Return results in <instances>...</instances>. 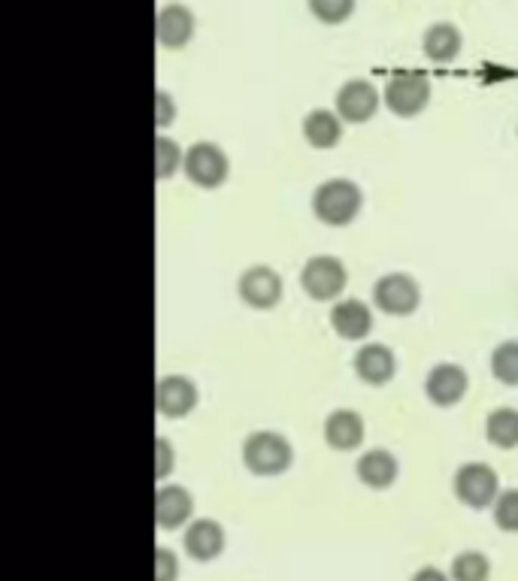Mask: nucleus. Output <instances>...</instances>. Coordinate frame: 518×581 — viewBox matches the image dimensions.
<instances>
[{
  "label": "nucleus",
  "instance_id": "obj_1",
  "mask_svg": "<svg viewBox=\"0 0 518 581\" xmlns=\"http://www.w3.org/2000/svg\"><path fill=\"white\" fill-rule=\"evenodd\" d=\"M243 463L252 476H282L294 463V448L282 433L255 430L243 442Z\"/></svg>",
  "mask_w": 518,
  "mask_h": 581
},
{
  "label": "nucleus",
  "instance_id": "obj_2",
  "mask_svg": "<svg viewBox=\"0 0 518 581\" xmlns=\"http://www.w3.org/2000/svg\"><path fill=\"white\" fill-rule=\"evenodd\" d=\"M364 194L352 179H328L313 194V212L328 227H346L358 218Z\"/></svg>",
  "mask_w": 518,
  "mask_h": 581
},
{
  "label": "nucleus",
  "instance_id": "obj_3",
  "mask_svg": "<svg viewBox=\"0 0 518 581\" xmlns=\"http://www.w3.org/2000/svg\"><path fill=\"white\" fill-rule=\"evenodd\" d=\"M385 103L397 119H412L431 103V79L419 70H397L385 82Z\"/></svg>",
  "mask_w": 518,
  "mask_h": 581
},
{
  "label": "nucleus",
  "instance_id": "obj_4",
  "mask_svg": "<svg viewBox=\"0 0 518 581\" xmlns=\"http://www.w3.org/2000/svg\"><path fill=\"white\" fill-rule=\"evenodd\" d=\"M346 282H349L346 264L334 255L309 258L300 270V288L306 291V297H313L316 303L337 300L346 291Z\"/></svg>",
  "mask_w": 518,
  "mask_h": 581
},
{
  "label": "nucleus",
  "instance_id": "obj_5",
  "mask_svg": "<svg viewBox=\"0 0 518 581\" xmlns=\"http://www.w3.org/2000/svg\"><path fill=\"white\" fill-rule=\"evenodd\" d=\"M452 488H455V497L470 506V509H488L497 503L500 497V482H497V473L488 467V463H464L458 467L455 479H452Z\"/></svg>",
  "mask_w": 518,
  "mask_h": 581
},
{
  "label": "nucleus",
  "instance_id": "obj_6",
  "mask_svg": "<svg viewBox=\"0 0 518 581\" xmlns=\"http://www.w3.org/2000/svg\"><path fill=\"white\" fill-rule=\"evenodd\" d=\"M182 170H185V176H188L191 185L213 191V188L225 185V179L231 173V161H228V155L216 143H194L185 152Z\"/></svg>",
  "mask_w": 518,
  "mask_h": 581
},
{
  "label": "nucleus",
  "instance_id": "obj_7",
  "mask_svg": "<svg viewBox=\"0 0 518 581\" xmlns=\"http://www.w3.org/2000/svg\"><path fill=\"white\" fill-rule=\"evenodd\" d=\"M373 303L385 315H412L422 303L419 282L406 273H388L373 285Z\"/></svg>",
  "mask_w": 518,
  "mask_h": 581
},
{
  "label": "nucleus",
  "instance_id": "obj_8",
  "mask_svg": "<svg viewBox=\"0 0 518 581\" xmlns=\"http://www.w3.org/2000/svg\"><path fill=\"white\" fill-rule=\"evenodd\" d=\"M237 294L252 309H273L282 300V276L264 264L249 267L237 282Z\"/></svg>",
  "mask_w": 518,
  "mask_h": 581
},
{
  "label": "nucleus",
  "instance_id": "obj_9",
  "mask_svg": "<svg viewBox=\"0 0 518 581\" xmlns=\"http://www.w3.org/2000/svg\"><path fill=\"white\" fill-rule=\"evenodd\" d=\"M334 103H337V115H340L343 122L364 125V122L373 119L376 109H379V94H376L373 82H367V79H349L337 91Z\"/></svg>",
  "mask_w": 518,
  "mask_h": 581
},
{
  "label": "nucleus",
  "instance_id": "obj_10",
  "mask_svg": "<svg viewBox=\"0 0 518 581\" xmlns=\"http://www.w3.org/2000/svg\"><path fill=\"white\" fill-rule=\"evenodd\" d=\"M197 406V385L185 376H164L155 385V409L164 418H185Z\"/></svg>",
  "mask_w": 518,
  "mask_h": 581
},
{
  "label": "nucleus",
  "instance_id": "obj_11",
  "mask_svg": "<svg viewBox=\"0 0 518 581\" xmlns=\"http://www.w3.org/2000/svg\"><path fill=\"white\" fill-rule=\"evenodd\" d=\"M185 554L197 563H210L225 551V527L213 518H197L182 536Z\"/></svg>",
  "mask_w": 518,
  "mask_h": 581
},
{
  "label": "nucleus",
  "instance_id": "obj_12",
  "mask_svg": "<svg viewBox=\"0 0 518 581\" xmlns=\"http://www.w3.org/2000/svg\"><path fill=\"white\" fill-rule=\"evenodd\" d=\"M425 394L434 406L449 409L467 394V373L458 364H437L425 379Z\"/></svg>",
  "mask_w": 518,
  "mask_h": 581
},
{
  "label": "nucleus",
  "instance_id": "obj_13",
  "mask_svg": "<svg viewBox=\"0 0 518 581\" xmlns=\"http://www.w3.org/2000/svg\"><path fill=\"white\" fill-rule=\"evenodd\" d=\"M397 373V364H394V352L382 342H367L364 348L355 352V376L364 382V385H388Z\"/></svg>",
  "mask_w": 518,
  "mask_h": 581
},
{
  "label": "nucleus",
  "instance_id": "obj_14",
  "mask_svg": "<svg viewBox=\"0 0 518 581\" xmlns=\"http://www.w3.org/2000/svg\"><path fill=\"white\" fill-rule=\"evenodd\" d=\"M194 515V497L182 485H161L155 491V524L161 530H179Z\"/></svg>",
  "mask_w": 518,
  "mask_h": 581
},
{
  "label": "nucleus",
  "instance_id": "obj_15",
  "mask_svg": "<svg viewBox=\"0 0 518 581\" xmlns=\"http://www.w3.org/2000/svg\"><path fill=\"white\" fill-rule=\"evenodd\" d=\"M155 34L164 49H185L194 37V13L182 4H170L155 19Z\"/></svg>",
  "mask_w": 518,
  "mask_h": 581
},
{
  "label": "nucleus",
  "instance_id": "obj_16",
  "mask_svg": "<svg viewBox=\"0 0 518 581\" xmlns=\"http://www.w3.org/2000/svg\"><path fill=\"white\" fill-rule=\"evenodd\" d=\"M331 327L340 339H364L370 330H373V312L364 300H340L334 309H331Z\"/></svg>",
  "mask_w": 518,
  "mask_h": 581
},
{
  "label": "nucleus",
  "instance_id": "obj_17",
  "mask_svg": "<svg viewBox=\"0 0 518 581\" xmlns=\"http://www.w3.org/2000/svg\"><path fill=\"white\" fill-rule=\"evenodd\" d=\"M325 442L334 451H355L364 442V418L352 409H337L325 418Z\"/></svg>",
  "mask_w": 518,
  "mask_h": 581
},
{
  "label": "nucleus",
  "instance_id": "obj_18",
  "mask_svg": "<svg viewBox=\"0 0 518 581\" xmlns=\"http://www.w3.org/2000/svg\"><path fill=\"white\" fill-rule=\"evenodd\" d=\"M355 473H358V479H361L367 488L385 491V488H391L394 479H397V460H394V454L385 451V448H370V451L361 454Z\"/></svg>",
  "mask_w": 518,
  "mask_h": 581
},
{
  "label": "nucleus",
  "instance_id": "obj_19",
  "mask_svg": "<svg viewBox=\"0 0 518 581\" xmlns=\"http://www.w3.org/2000/svg\"><path fill=\"white\" fill-rule=\"evenodd\" d=\"M343 137V119L331 109H313L303 119V140L313 149H334Z\"/></svg>",
  "mask_w": 518,
  "mask_h": 581
},
{
  "label": "nucleus",
  "instance_id": "obj_20",
  "mask_svg": "<svg viewBox=\"0 0 518 581\" xmlns=\"http://www.w3.org/2000/svg\"><path fill=\"white\" fill-rule=\"evenodd\" d=\"M422 49L434 64H452L461 52V31L449 22H437L425 31Z\"/></svg>",
  "mask_w": 518,
  "mask_h": 581
},
{
  "label": "nucleus",
  "instance_id": "obj_21",
  "mask_svg": "<svg viewBox=\"0 0 518 581\" xmlns=\"http://www.w3.org/2000/svg\"><path fill=\"white\" fill-rule=\"evenodd\" d=\"M485 439L494 448H518V412L515 409H494L485 418Z\"/></svg>",
  "mask_w": 518,
  "mask_h": 581
},
{
  "label": "nucleus",
  "instance_id": "obj_22",
  "mask_svg": "<svg viewBox=\"0 0 518 581\" xmlns=\"http://www.w3.org/2000/svg\"><path fill=\"white\" fill-rule=\"evenodd\" d=\"M491 376L506 385V388H518V342H500L491 352Z\"/></svg>",
  "mask_w": 518,
  "mask_h": 581
},
{
  "label": "nucleus",
  "instance_id": "obj_23",
  "mask_svg": "<svg viewBox=\"0 0 518 581\" xmlns=\"http://www.w3.org/2000/svg\"><path fill=\"white\" fill-rule=\"evenodd\" d=\"M449 575H452V581H488L491 563L482 551H464L452 560Z\"/></svg>",
  "mask_w": 518,
  "mask_h": 581
},
{
  "label": "nucleus",
  "instance_id": "obj_24",
  "mask_svg": "<svg viewBox=\"0 0 518 581\" xmlns=\"http://www.w3.org/2000/svg\"><path fill=\"white\" fill-rule=\"evenodd\" d=\"M185 155L179 152V146L173 140H167L164 134L155 137V179L164 182L170 176H176V170H182Z\"/></svg>",
  "mask_w": 518,
  "mask_h": 581
},
{
  "label": "nucleus",
  "instance_id": "obj_25",
  "mask_svg": "<svg viewBox=\"0 0 518 581\" xmlns=\"http://www.w3.org/2000/svg\"><path fill=\"white\" fill-rule=\"evenodd\" d=\"M306 4L322 25H343L355 10V0H306Z\"/></svg>",
  "mask_w": 518,
  "mask_h": 581
},
{
  "label": "nucleus",
  "instance_id": "obj_26",
  "mask_svg": "<svg viewBox=\"0 0 518 581\" xmlns=\"http://www.w3.org/2000/svg\"><path fill=\"white\" fill-rule=\"evenodd\" d=\"M494 524L503 533H518V488H509L494 503Z\"/></svg>",
  "mask_w": 518,
  "mask_h": 581
},
{
  "label": "nucleus",
  "instance_id": "obj_27",
  "mask_svg": "<svg viewBox=\"0 0 518 581\" xmlns=\"http://www.w3.org/2000/svg\"><path fill=\"white\" fill-rule=\"evenodd\" d=\"M179 578V560L170 548H155V581H176Z\"/></svg>",
  "mask_w": 518,
  "mask_h": 581
},
{
  "label": "nucleus",
  "instance_id": "obj_28",
  "mask_svg": "<svg viewBox=\"0 0 518 581\" xmlns=\"http://www.w3.org/2000/svg\"><path fill=\"white\" fill-rule=\"evenodd\" d=\"M155 97H158V115H155V125H158V128H167V125H173V115H176V109H173L170 97H167L164 91H158Z\"/></svg>",
  "mask_w": 518,
  "mask_h": 581
},
{
  "label": "nucleus",
  "instance_id": "obj_29",
  "mask_svg": "<svg viewBox=\"0 0 518 581\" xmlns=\"http://www.w3.org/2000/svg\"><path fill=\"white\" fill-rule=\"evenodd\" d=\"M170 470H173V448L167 445V439H158V470H155V476L164 479Z\"/></svg>",
  "mask_w": 518,
  "mask_h": 581
},
{
  "label": "nucleus",
  "instance_id": "obj_30",
  "mask_svg": "<svg viewBox=\"0 0 518 581\" xmlns=\"http://www.w3.org/2000/svg\"><path fill=\"white\" fill-rule=\"evenodd\" d=\"M412 581H452V575H446V572L437 569V566H422L416 575H412Z\"/></svg>",
  "mask_w": 518,
  "mask_h": 581
}]
</instances>
